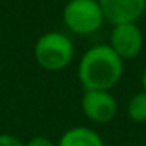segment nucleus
<instances>
[{"instance_id": "1", "label": "nucleus", "mask_w": 146, "mask_h": 146, "mask_svg": "<svg viewBox=\"0 0 146 146\" xmlns=\"http://www.w3.org/2000/svg\"><path fill=\"white\" fill-rule=\"evenodd\" d=\"M124 61L111 50L108 44H96L80 57L77 77L85 91L107 90L110 91L121 80Z\"/></svg>"}, {"instance_id": "2", "label": "nucleus", "mask_w": 146, "mask_h": 146, "mask_svg": "<svg viewBox=\"0 0 146 146\" xmlns=\"http://www.w3.org/2000/svg\"><path fill=\"white\" fill-rule=\"evenodd\" d=\"M35 60L46 71H61L74 58V44L61 32H47L35 44Z\"/></svg>"}, {"instance_id": "3", "label": "nucleus", "mask_w": 146, "mask_h": 146, "mask_svg": "<svg viewBox=\"0 0 146 146\" xmlns=\"http://www.w3.org/2000/svg\"><path fill=\"white\" fill-rule=\"evenodd\" d=\"M63 22L69 32L86 36L98 32L105 17L98 0H69L63 8Z\"/></svg>"}, {"instance_id": "4", "label": "nucleus", "mask_w": 146, "mask_h": 146, "mask_svg": "<svg viewBox=\"0 0 146 146\" xmlns=\"http://www.w3.org/2000/svg\"><path fill=\"white\" fill-rule=\"evenodd\" d=\"M108 46L123 61L138 57L145 46V35L137 22L111 25Z\"/></svg>"}, {"instance_id": "5", "label": "nucleus", "mask_w": 146, "mask_h": 146, "mask_svg": "<svg viewBox=\"0 0 146 146\" xmlns=\"http://www.w3.org/2000/svg\"><path fill=\"white\" fill-rule=\"evenodd\" d=\"M82 111L90 121L98 124L110 123L118 113V102L111 91L107 90H90L83 91Z\"/></svg>"}, {"instance_id": "6", "label": "nucleus", "mask_w": 146, "mask_h": 146, "mask_svg": "<svg viewBox=\"0 0 146 146\" xmlns=\"http://www.w3.org/2000/svg\"><path fill=\"white\" fill-rule=\"evenodd\" d=\"M105 22L111 25L137 22L146 11V0H98Z\"/></svg>"}, {"instance_id": "7", "label": "nucleus", "mask_w": 146, "mask_h": 146, "mask_svg": "<svg viewBox=\"0 0 146 146\" xmlns=\"http://www.w3.org/2000/svg\"><path fill=\"white\" fill-rule=\"evenodd\" d=\"M57 146H105L98 132L86 126H76L63 132Z\"/></svg>"}, {"instance_id": "8", "label": "nucleus", "mask_w": 146, "mask_h": 146, "mask_svg": "<svg viewBox=\"0 0 146 146\" xmlns=\"http://www.w3.org/2000/svg\"><path fill=\"white\" fill-rule=\"evenodd\" d=\"M127 116L137 124L146 123V91H138L127 102Z\"/></svg>"}, {"instance_id": "9", "label": "nucleus", "mask_w": 146, "mask_h": 146, "mask_svg": "<svg viewBox=\"0 0 146 146\" xmlns=\"http://www.w3.org/2000/svg\"><path fill=\"white\" fill-rule=\"evenodd\" d=\"M0 146H25V143L10 133H0Z\"/></svg>"}, {"instance_id": "10", "label": "nucleus", "mask_w": 146, "mask_h": 146, "mask_svg": "<svg viewBox=\"0 0 146 146\" xmlns=\"http://www.w3.org/2000/svg\"><path fill=\"white\" fill-rule=\"evenodd\" d=\"M25 146H57V145H55L50 138H47V137L36 135V137H33V138H30L29 141L25 143Z\"/></svg>"}, {"instance_id": "11", "label": "nucleus", "mask_w": 146, "mask_h": 146, "mask_svg": "<svg viewBox=\"0 0 146 146\" xmlns=\"http://www.w3.org/2000/svg\"><path fill=\"white\" fill-rule=\"evenodd\" d=\"M141 86H143V91H146V68L141 74Z\"/></svg>"}]
</instances>
